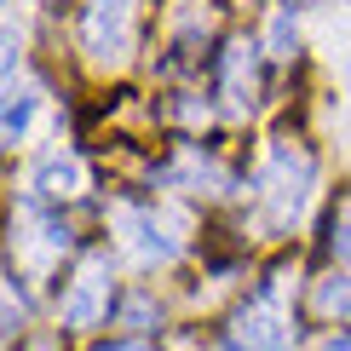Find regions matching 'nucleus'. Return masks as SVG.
I'll use <instances>...</instances> for the list:
<instances>
[{
	"label": "nucleus",
	"mask_w": 351,
	"mask_h": 351,
	"mask_svg": "<svg viewBox=\"0 0 351 351\" xmlns=\"http://www.w3.org/2000/svg\"><path fill=\"white\" fill-rule=\"evenodd\" d=\"M110 311V259H86L75 271V282L58 300V323L64 328H98Z\"/></svg>",
	"instance_id": "obj_3"
},
{
	"label": "nucleus",
	"mask_w": 351,
	"mask_h": 351,
	"mask_svg": "<svg viewBox=\"0 0 351 351\" xmlns=\"http://www.w3.org/2000/svg\"><path fill=\"white\" fill-rule=\"evenodd\" d=\"M115 225L127 230V247H133L144 265H167V259L179 254V242H173L167 230L156 225V213H144V208H115Z\"/></svg>",
	"instance_id": "obj_5"
},
{
	"label": "nucleus",
	"mask_w": 351,
	"mask_h": 351,
	"mask_svg": "<svg viewBox=\"0 0 351 351\" xmlns=\"http://www.w3.org/2000/svg\"><path fill=\"white\" fill-rule=\"evenodd\" d=\"M219 69H225V104L230 110H254V47H247V40H230Z\"/></svg>",
	"instance_id": "obj_6"
},
{
	"label": "nucleus",
	"mask_w": 351,
	"mask_h": 351,
	"mask_svg": "<svg viewBox=\"0 0 351 351\" xmlns=\"http://www.w3.org/2000/svg\"><path fill=\"white\" fill-rule=\"evenodd\" d=\"M138 0H81V52L93 64H127L138 29Z\"/></svg>",
	"instance_id": "obj_1"
},
{
	"label": "nucleus",
	"mask_w": 351,
	"mask_h": 351,
	"mask_svg": "<svg viewBox=\"0 0 351 351\" xmlns=\"http://www.w3.org/2000/svg\"><path fill=\"white\" fill-rule=\"evenodd\" d=\"M29 121H35V93H29V86H6V121H0L6 144H18L29 133Z\"/></svg>",
	"instance_id": "obj_8"
},
{
	"label": "nucleus",
	"mask_w": 351,
	"mask_h": 351,
	"mask_svg": "<svg viewBox=\"0 0 351 351\" xmlns=\"http://www.w3.org/2000/svg\"><path fill=\"white\" fill-rule=\"evenodd\" d=\"M98 351H150L144 340H110V346H98Z\"/></svg>",
	"instance_id": "obj_12"
},
{
	"label": "nucleus",
	"mask_w": 351,
	"mask_h": 351,
	"mask_svg": "<svg viewBox=\"0 0 351 351\" xmlns=\"http://www.w3.org/2000/svg\"><path fill=\"white\" fill-rule=\"evenodd\" d=\"M323 351H351V334H334V340H323Z\"/></svg>",
	"instance_id": "obj_13"
},
{
	"label": "nucleus",
	"mask_w": 351,
	"mask_h": 351,
	"mask_svg": "<svg viewBox=\"0 0 351 351\" xmlns=\"http://www.w3.org/2000/svg\"><path fill=\"white\" fill-rule=\"evenodd\" d=\"M317 311H323V317H340V323H351V276H334V282L317 288Z\"/></svg>",
	"instance_id": "obj_9"
},
{
	"label": "nucleus",
	"mask_w": 351,
	"mask_h": 351,
	"mask_svg": "<svg viewBox=\"0 0 351 351\" xmlns=\"http://www.w3.org/2000/svg\"><path fill=\"white\" fill-rule=\"evenodd\" d=\"M259 190H265V202H271V225H294V219L305 213V202H311V156L276 144Z\"/></svg>",
	"instance_id": "obj_2"
},
{
	"label": "nucleus",
	"mask_w": 351,
	"mask_h": 351,
	"mask_svg": "<svg viewBox=\"0 0 351 351\" xmlns=\"http://www.w3.org/2000/svg\"><path fill=\"white\" fill-rule=\"evenodd\" d=\"M300 40V18H294V6H276V18H271V58H288V47Z\"/></svg>",
	"instance_id": "obj_10"
},
{
	"label": "nucleus",
	"mask_w": 351,
	"mask_h": 351,
	"mask_svg": "<svg viewBox=\"0 0 351 351\" xmlns=\"http://www.w3.org/2000/svg\"><path fill=\"white\" fill-rule=\"evenodd\" d=\"M225 351H288V328H282V311L271 305V288L237 311V323L225 328Z\"/></svg>",
	"instance_id": "obj_4"
},
{
	"label": "nucleus",
	"mask_w": 351,
	"mask_h": 351,
	"mask_svg": "<svg viewBox=\"0 0 351 351\" xmlns=\"http://www.w3.org/2000/svg\"><path fill=\"white\" fill-rule=\"evenodd\" d=\"M334 259L351 265V213H340V225H334Z\"/></svg>",
	"instance_id": "obj_11"
},
{
	"label": "nucleus",
	"mask_w": 351,
	"mask_h": 351,
	"mask_svg": "<svg viewBox=\"0 0 351 351\" xmlns=\"http://www.w3.org/2000/svg\"><path fill=\"white\" fill-rule=\"evenodd\" d=\"M35 190L47 202H64V196H75L81 190V162L69 150H47L40 156V167H35Z\"/></svg>",
	"instance_id": "obj_7"
}]
</instances>
